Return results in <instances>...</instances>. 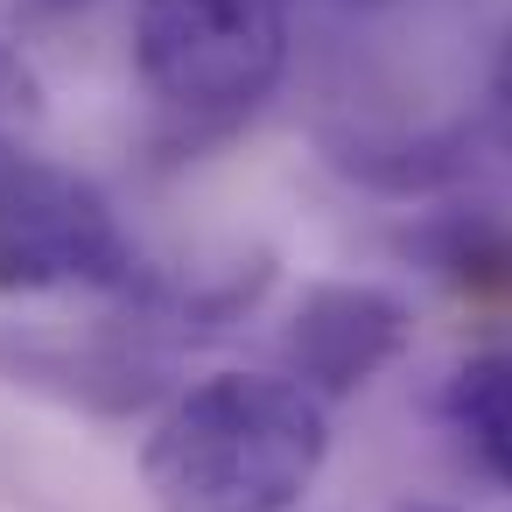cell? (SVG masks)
I'll return each mask as SVG.
<instances>
[{
    "mask_svg": "<svg viewBox=\"0 0 512 512\" xmlns=\"http://www.w3.org/2000/svg\"><path fill=\"white\" fill-rule=\"evenodd\" d=\"M323 155L358 190L414 204V197H435V190L463 183V169H470V127H421V134L351 127V134H323Z\"/></svg>",
    "mask_w": 512,
    "mask_h": 512,
    "instance_id": "cell-6",
    "label": "cell"
},
{
    "mask_svg": "<svg viewBox=\"0 0 512 512\" xmlns=\"http://www.w3.org/2000/svg\"><path fill=\"white\" fill-rule=\"evenodd\" d=\"M0 379H15L29 393L71 400L85 414H141L148 400H162V358L148 351V337H50V330H0Z\"/></svg>",
    "mask_w": 512,
    "mask_h": 512,
    "instance_id": "cell-5",
    "label": "cell"
},
{
    "mask_svg": "<svg viewBox=\"0 0 512 512\" xmlns=\"http://www.w3.org/2000/svg\"><path fill=\"white\" fill-rule=\"evenodd\" d=\"M428 274L470 295H512V225L491 211H435L400 239Z\"/></svg>",
    "mask_w": 512,
    "mask_h": 512,
    "instance_id": "cell-8",
    "label": "cell"
},
{
    "mask_svg": "<svg viewBox=\"0 0 512 512\" xmlns=\"http://www.w3.org/2000/svg\"><path fill=\"white\" fill-rule=\"evenodd\" d=\"M141 85L183 120H239L288 71V0H141Z\"/></svg>",
    "mask_w": 512,
    "mask_h": 512,
    "instance_id": "cell-2",
    "label": "cell"
},
{
    "mask_svg": "<svg viewBox=\"0 0 512 512\" xmlns=\"http://www.w3.org/2000/svg\"><path fill=\"white\" fill-rule=\"evenodd\" d=\"M36 8H57L64 15V8H92V0H36Z\"/></svg>",
    "mask_w": 512,
    "mask_h": 512,
    "instance_id": "cell-11",
    "label": "cell"
},
{
    "mask_svg": "<svg viewBox=\"0 0 512 512\" xmlns=\"http://www.w3.org/2000/svg\"><path fill=\"white\" fill-rule=\"evenodd\" d=\"M148 260L120 232V211L106 190L78 169L8 155L0 162V288L50 295V288H92L113 302H134L148 288Z\"/></svg>",
    "mask_w": 512,
    "mask_h": 512,
    "instance_id": "cell-3",
    "label": "cell"
},
{
    "mask_svg": "<svg viewBox=\"0 0 512 512\" xmlns=\"http://www.w3.org/2000/svg\"><path fill=\"white\" fill-rule=\"evenodd\" d=\"M330 456V414L288 372H218L162 407L141 442L155 512H288Z\"/></svg>",
    "mask_w": 512,
    "mask_h": 512,
    "instance_id": "cell-1",
    "label": "cell"
},
{
    "mask_svg": "<svg viewBox=\"0 0 512 512\" xmlns=\"http://www.w3.org/2000/svg\"><path fill=\"white\" fill-rule=\"evenodd\" d=\"M36 127H43V78L0 43V162L22 155Z\"/></svg>",
    "mask_w": 512,
    "mask_h": 512,
    "instance_id": "cell-9",
    "label": "cell"
},
{
    "mask_svg": "<svg viewBox=\"0 0 512 512\" xmlns=\"http://www.w3.org/2000/svg\"><path fill=\"white\" fill-rule=\"evenodd\" d=\"M337 8H386V0H337Z\"/></svg>",
    "mask_w": 512,
    "mask_h": 512,
    "instance_id": "cell-12",
    "label": "cell"
},
{
    "mask_svg": "<svg viewBox=\"0 0 512 512\" xmlns=\"http://www.w3.org/2000/svg\"><path fill=\"white\" fill-rule=\"evenodd\" d=\"M442 421H449L456 449L470 456V470L491 477L498 491H512V344L470 351L442 379Z\"/></svg>",
    "mask_w": 512,
    "mask_h": 512,
    "instance_id": "cell-7",
    "label": "cell"
},
{
    "mask_svg": "<svg viewBox=\"0 0 512 512\" xmlns=\"http://www.w3.org/2000/svg\"><path fill=\"white\" fill-rule=\"evenodd\" d=\"M491 134H498V148L512 155V29H505V43H498V57H491Z\"/></svg>",
    "mask_w": 512,
    "mask_h": 512,
    "instance_id": "cell-10",
    "label": "cell"
},
{
    "mask_svg": "<svg viewBox=\"0 0 512 512\" xmlns=\"http://www.w3.org/2000/svg\"><path fill=\"white\" fill-rule=\"evenodd\" d=\"M414 337V316L393 288L372 281H316L281 337L288 351V379L309 386L316 400H344L358 386H372Z\"/></svg>",
    "mask_w": 512,
    "mask_h": 512,
    "instance_id": "cell-4",
    "label": "cell"
}]
</instances>
